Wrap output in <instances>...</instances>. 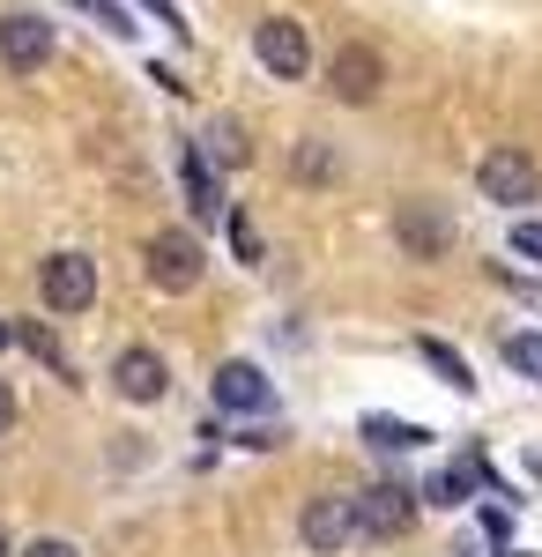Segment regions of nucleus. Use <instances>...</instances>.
<instances>
[{
    "instance_id": "f257e3e1",
    "label": "nucleus",
    "mask_w": 542,
    "mask_h": 557,
    "mask_svg": "<svg viewBox=\"0 0 542 557\" xmlns=\"http://www.w3.org/2000/svg\"><path fill=\"white\" fill-rule=\"evenodd\" d=\"M476 186H483V201H498V209H528V201L542 194V172H535V157H528V149L498 141V149H483Z\"/></svg>"
},
{
    "instance_id": "f03ea898",
    "label": "nucleus",
    "mask_w": 542,
    "mask_h": 557,
    "mask_svg": "<svg viewBox=\"0 0 542 557\" xmlns=\"http://www.w3.org/2000/svg\"><path fill=\"white\" fill-rule=\"evenodd\" d=\"M252 52H260V67L275 83H305V67H312V38H305L297 15H260L252 23Z\"/></svg>"
},
{
    "instance_id": "7ed1b4c3",
    "label": "nucleus",
    "mask_w": 542,
    "mask_h": 557,
    "mask_svg": "<svg viewBox=\"0 0 542 557\" xmlns=\"http://www.w3.org/2000/svg\"><path fill=\"white\" fill-rule=\"evenodd\" d=\"M409 520H417V491H409V483H372V491H357V535H365V543L409 535Z\"/></svg>"
},
{
    "instance_id": "20e7f679",
    "label": "nucleus",
    "mask_w": 542,
    "mask_h": 557,
    "mask_svg": "<svg viewBox=\"0 0 542 557\" xmlns=\"http://www.w3.org/2000/svg\"><path fill=\"white\" fill-rule=\"evenodd\" d=\"M38 298L52 312H89L97 305V260L89 253H52L38 268Z\"/></svg>"
},
{
    "instance_id": "39448f33",
    "label": "nucleus",
    "mask_w": 542,
    "mask_h": 557,
    "mask_svg": "<svg viewBox=\"0 0 542 557\" xmlns=\"http://www.w3.org/2000/svg\"><path fill=\"white\" fill-rule=\"evenodd\" d=\"M0 60H8V75H38L52 67V15H0Z\"/></svg>"
},
{
    "instance_id": "423d86ee",
    "label": "nucleus",
    "mask_w": 542,
    "mask_h": 557,
    "mask_svg": "<svg viewBox=\"0 0 542 557\" xmlns=\"http://www.w3.org/2000/svg\"><path fill=\"white\" fill-rule=\"evenodd\" d=\"M149 283L171 290V298L194 290V283H201V238H194V231H157V238H149Z\"/></svg>"
},
{
    "instance_id": "0eeeda50",
    "label": "nucleus",
    "mask_w": 542,
    "mask_h": 557,
    "mask_svg": "<svg viewBox=\"0 0 542 557\" xmlns=\"http://www.w3.org/2000/svg\"><path fill=\"white\" fill-rule=\"evenodd\" d=\"M328 89H334V104H372L379 89H386V60H379L372 45H342L328 60Z\"/></svg>"
},
{
    "instance_id": "6e6552de",
    "label": "nucleus",
    "mask_w": 542,
    "mask_h": 557,
    "mask_svg": "<svg viewBox=\"0 0 542 557\" xmlns=\"http://www.w3.org/2000/svg\"><path fill=\"white\" fill-rule=\"evenodd\" d=\"M164 386H171V372H164L157 349H120V357H112V394H120V401L149 409V401H164Z\"/></svg>"
},
{
    "instance_id": "1a4fd4ad",
    "label": "nucleus",
    "mask_w": 542,
    "mask_h": 557,
    "mask_svg": "<svg viewBox=\"0 0 542 557\" xmlns=\"http://www.w3.org/2000/svg\"><path fill=\"white\" fill-rule=\"evenodd\" d=\"M394 238H402V253H409V260H446V253H454V223L431 209V201H409V209L394 215Z\"/></svg>"
},
{
    "instance_id": "9d476101",
    "label": "nucleus",
    "mask_w": 542,
    "mask_h": 557,
    "mask_svg": "<svg viewBox=\"0 0 542 557\" xmlns=\"http://www.w3.org/2000/svg\"><path fill=\"white\" fill-rule=\"evenodd\" d=\"M215 409H231V417H268V409H275V386H268L260 364L238 357V364L215 372Z\"/></svg>"
},
{
    "instance_id": "9b49d317",
    "label": "nucleus",
    "mask_w": 542,
    "mask_h": 557,
    "mask_svg": "<svg viewBox=\"0 0 542 557\" xmlns=\"http://www.w3.org/2000/svg\"><path fill=\"white\" fill-rule=\"evenodd\" d=\"M297 535H305V550H342L349 535H357V498H312L305 513H297Z\"/></svg>"
},
{
    "instance_id": "f8f14e48",
    "label": "nucleus",
    "mask_w": 542,
    "mask_h": 557,
    "mask_svg": "<svg viewBox=\"0 0 542 557\" xmlns=\"http://www.w3.org/2000/svg\"><path fill=\"white\" fill-rule=\"evenodd\" d=\"M365 438H372L379 454H417L431 431H423V424H402V417H365Z\"/></svg>"
},
{
    "instance_id": "ddd939ff",
    "label": "nucleus",
    "mask_w": 542,
    "mask_h": 557,
    "mask_svg": "<svg viewBox=\"0 0 542 557\" xmlns=\"http://www.w3.org/2000/svg\"><path fill=\"white\" fill-rule=\"evenodd\" d=\"M291 178H305V186H334V178H342V164H334V149H328V141H297Z\"/></svg>"
},
{
    "instance_id": "4468645a",
    "label": "nucleus",
    "mask_w": 542,
    "mask_h": 557,
    "mask_svg": "<svg viewBox=\"0 0 542 557\" xmlns=\"http://www.w3.org/2000/svg\"><path fill=\"white\" fill-rule=\"evenodd\" d=\"M468 491H476V461H454V469H439L431 483H423L431 506H468Z\"/></svg>"
},
{
    "instance_id": "2eb2a0df",
    "label": "nucleus",
    "mask_w": 542,
    "mask_h": 557,
    "mask_svg": "<svg viewBox=\"0 0 542 557\" xmlns=\"http://www.w3.org/2000/svg\"><path fill=\"white\" fill-rule=\"evenodd\" d=\"M186 201H194V215H201V223H215V215H223L215 178H209V164H201V149H186Z\"/></svg>"
},
{
    "instance_id": "dca6fc26",
    "label": "nucleus",
    "mask_w": 542,
    "mask_h": 557,
    "mask_svg": "<svg viewBox=\"0 0 542 557\" xmlns=\"http://www.w3.org/2000/svg\"><path fill=\"white\" fill-rule=\"evenodd\" d=\"M417 357H423V364H431V372H439L446 386H476V372H468V357H460V349H446L439 335H423V343H417Z\"/></svg>"
},
{
    "instance_id": "f3484780",
    "label": "nucleus",
    "mask_w": 542,
    "mask_h": 557,
    "mask_svg": "<svg viewBox=\"0 0 542 557\" xmlns=\"http://www.w3.org/2000/svg\"><path fill=\"white\" fill-rule=\"evenodd\" d=\"M209 157H215V164H231V172H238V164H252L246 127H238V120H215V127H209Z\"/></svg>"
},
{
    "instance_id": "a211bd4d",
    "label": "nucleus",
    "mask_w": 542,
    "mask_h": 557,
    "mask_svg": "<svg viewBox=\"0 0 542 557\" xmlns=\"http://www.w3.org/2000/svg\"><path fill=\"white\" fill-rule=\"evenodd\" d=\"M15 343L30 349L38 364H52V372H67V357H60V343H52V327H38V320H15Z\"/></svg>"
},
{
    "instance_id": "6ab92c4d",
    "label": "nucleus",
    "mask_w": 542,
    "mask_h": 557,
    "mask_svg": "<svg viewBox=\"0 0 542 557\" xmlns=\"http://www.w3.org/2000/svg\"><path fill=\"white\" fill-rule=\"evenodd\" d=\"M505 364L528 372V380H542V335H505Z\"/></svg>"
},
{
    "instance_id": "aec40b11",
    "label": "nucleus",
    "mask_w": 542,
    "mask_h": 557,
    "mask_svg": "<svg viewBox=\"0 0 542 557\" xmlns=\"http://www.w3.org/2000/svg\"><path fill=\"white\" fill-rule=\"evenodd\" d=\"M231 246H238V260H246V268H260V231H252L246 215H231Z\"/></svg>"
},
{
    "instance_id": "412c9836",
    "label": "nucleus",
    "mask_w": 542,
    "mask_h": 557,
    "mask_svg": "<svg viewBox=\"0 0 542 557\" xmlns=\"http://www.w3.org/2000/svg\"><path fill=\"white\" fill-rule=\"evenodd\" d=\"M513 253L542 260V223H513Z\"/></svg>"
},
{
    "instance_id": "4be33fe9",
    "label": "nucleus",
    "mask_w": 542,
    "mask_h": 557,
    "mask_svg": "<svg viewBox=\"0 0 542 557\" xmlns=\"http://www.w3.org/2000/svg\"><path fill=\"white\" fill-rule=\"evenodd\" d=\"M15 557H83V550H75V543H60V535H38L30 550H15Z\"/></svg>"
},
{
    "instance_id": "5701e85b",
    "label": "nucleus",
    "mask_w": 542,
    "mask_h": 557,
    "mask_svg": "<svg viewBox=\"0 0 542 557\" xmlns=\"http://www.w3.org/2000/svg\"><path fill=\"white\" fill-rule=\"evenodd\" d=\"M8 431H15V386L0 380V438H8Z\"/></svg>"
},
{
    "instance_id": "b1692460",
    "label": "nucleus",
    "mask_w": 542,
    "mask_h": 557,
    "mask_svg": "<svg viewBox=\"0 0 542 557\" xmlns=\"http://www.w3.org/2000/svg\"><path fill=\"white\" fill-rule=\"evenodd\" d=\"M149 8H157V15H164V23H178V8H171V0H149Z\"/></svg>"
},
{
    "instance_id": "393cba45",
    "label": "nucleus",
    "mask_w": 542,
    "mask_h": 557,
    "mask_svg": "<svg viewBox=\"0 0 542 557\" xmlns=\"http://www.w3.org/2000/svg\"><path fill=\"white\" fill-rule=\"evenodd\" d=\"M8 343H15V320H0V349H8Z\"/></svg>"
},
{
    "instance_id": "a878e982",
    "label": "nucleus",
    "mask_w": 542,
    "mask_h": 557,
    "mask_svg": "<svg viewBox=\"0 0 542 557\" xmlns=\"http://www.w3.org/2000/svg\"><path fill=\"white\" fill-rule=\"evenodd\" d=\"M0 557H15V543H8V528H0Z\"/></svg>"
}]
</instances>
